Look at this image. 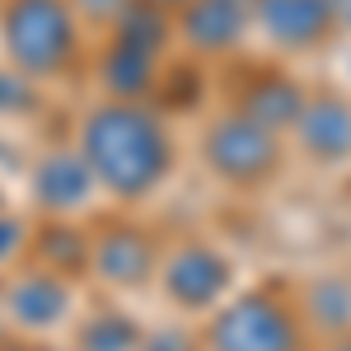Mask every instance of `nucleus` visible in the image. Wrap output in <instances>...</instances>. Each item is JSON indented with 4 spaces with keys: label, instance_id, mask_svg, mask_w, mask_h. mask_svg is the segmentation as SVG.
Here are the masks:
<instances>
[{
    "label": "nucleus",
    "instance_id": "9",
    "mask_svg": "<svg viewBox=\"0 0 351 351\" xmlns=\"http://www.w3.org/2000/svg\"><path fill=\"white\" fill-rule=\"evenodd\" d=\"M300 145L319 160H342L351 155V104L347 99H309L295 117Z\"/></svg>",
    "mask_w": 351,
    "mask_h": 351
},
{
    "label": "nucleus",
    "instance_id": "6",
    "mask_svg": "<svg viewBox=\"0 0 351 351\" xmlns=\"http://www.w3.org/2000/svg\"><path fill=\"white\" fill-rule=\"evenodd\" d=\"M155 263H160L155 239H150L145 230H136V225H108L99 239L89 243V271H94L99 281L117 286V291L141 286V281L155 271Z\"/></svg>",
    "mask_w": 351,
    "mask_h": 351
},
{
    "label": "nucleus",
    "instance_id": "12",
    "mask_svg": "<svg viewBox=\"0 0 351 351\" xmlns=\"http://www.w3.org/2000/svg\"><path fill=\"white\" fill-rule=\"evenodd\" d=\"M150 75H155V52H145V47H132V43H117L108 56H104V66H99V84L108 89L112 99H141L145 89H150Z\"/></svg>",
    "mask_w": 351,
    "mask_h": 351
},
{
    "label": "nucleus",
    "instance_id": "17",
    "mask_svg": "<svg viewBox=\"0 0 351 351\" xmlns=\"http://www.w3.org/2000/svg\"><path fill=\"white\" fill-rule=\"evenodd\" d=\"M122 24H117V43H132V47H145V52H160V43H164V19L150 10V5H127L122 14H117Z\"/></svg>",
    "mask_w": 351,
    "mask_h": 351
},
{
    "label": "nucleus",
    "instance_id": "21",
    "mask_svg": "<svg viewBox=\"0 0 351 351\" xmlns=\"http://www.w3.org/2000/svg\"><path fill=\"white\" fill-rule=\"evenodd\" d=\"M84 14H94V19H112V14H122L127 10V0H80Z\"/></svg>",
    "mask_w": 351,
    "mask_h": 351
},
{
    "label": "nucleus",
    "instance_id": "8",
    "mask_svg": "<svg viewBox=\"0 0 351 351\" xmlns=\"http://www.w3.org/2000/svg\"><path fill=\"white\" fill-rule=\"evenodd\" d=\"M94 183H99V178H94V169H89L84 155L56 150V155H47V160L33 169V202H38L43 211L61 216V211L84 206L89 192H94Z\"/></svg>",
    "mask_w": 351,
    "mask_h": 351
},
{
    "label": "nucleus",
    "instance_id": "24",
    "mask_svg": "<svg viewBox=\"0 0 351 351\" xmlns=\"http://www.w3.org/2000/svg\"><path fill=\"white\" fill-rule=\"evenodd\" d=\"M332 351H351V337H342V342H337V347H332Z\"/></svg>",
    "mask_w": 351,
    "mask_h": 351
},
{
    "label": "nucleus",
    "instance_id": "22",
    "mask_svg": "<svg viewBox=\"0 0 351 351\" xmlns=\"http://www.w3.org/2000/svg\"><path fill=\"white\" fill-rule=\"evenodd\" d=\"M328 10H332V24L351 28V0H328Z\"/></svg>",
    "mask_w": 351,
    "mask_h": 351
},
{
    "label": "nucleus",
    "instance_id": "5",
    "mask_svg": "<svg viewBox=\"0 0 351 351\" xmlns=\"http://www.w3.org/2000/svg\"><path fill=\"white\" fill-rule=\"evenodd\" d=\"M164 295L183 309H211L225 291H230V263L225 253L206 248V243H183L164 258L160 267Z\"/></svg>",
    "mask_w": 351,
    "mask_h": 351
},
{
    "label": "nucleus",
    "instance_id": "18",
    "mask_svg": "<svg viewBox=\"0 0 351 351\" xmlns=\"http://www.w3.org/2000/svg\"><path fill=\"white\" fill-rule=\"evenodd\" d=\"M24 248H28L24 220H14V216H5V211H0V267H10Z\"/></svg>",
    "mask_w": 351,
    "mask_h": 351
},
{
    "label": "nucleus",
    "instance_id": "1",
    "mask_svg": "<svg viewBox=\"0 0 351 351\" xmlns=\"http://www.w3.org/2000/svg\"><path fill=\"white\" fill-rule=\"evenodd\" d=\"M80 150L94 178L112 192V197H145V192L169 173V136L164 127L136 104H104L84 117Z\"/></svg>",
    "mask_w": 351,
    "mask_h": 351
},
{
    "label": "nucleus",
    "instance_id": "7",
    "mask_svg": "<svg viewBox=\"0 0 351 351\" xmlns=\"http://www.w3.org/2000/svg\"><path fill=\"white\" fill-rule=\"evenodd\" d=\"M5 314L10 324L24 328V332H52L56 324H66L71 314V286L61 271H24L5 286Z\"/></svg>",
    "mask_w": 351,
    "mask_h": 351
},
{
    "label": "nucleus",
    "instance_id": "19",
    "mask_svg": "<svg viewBox=\"0 0 351 351\" xmlns=\"http://www.w3.org/2000/svg\"><path fill=\"white\" fill-rule=\"evenodd\" d=\"M136 351H197V342H192L183 328H155V332L141 337Z\"/></svg>",
    "mask_w": 351,
    "mask_h": 351
},
{
    "label": "nucleus",
    "instance_id": "11",
    "mask_svg": "<svg viewBox=\"0 0 351 351\" xmlns=\"http://www.w3.org/2000/svg\"><path fill=\"white\" fill-rule=\"evenodd\" d=\"M243 14H248V10L230 5V0H188V10H183V33H188V43H197L202 52H225V47L239 43Z\"/></svg>",
    "mask_w": 351,
    "mask_h": 351
},
{
    "label": "nucleus",
    "instance_id": "10",
    "mask_svg": "<svg viewBox=\"0 0 351 351\" xmlns=\"http://www.w3.org/2000/svg\"><path fill=\"white\" fill-rule=\"evenodd\" d=\"M258 19L276 43L309 47L328 33L332 10H328V0H258Z\"/></svg>",
    "mask_w": 351,
    "mask_h": 351
},
{
    "label": "nucleus",
    "instance_id": "20",
    "mask_svg": "<svg viewBox=\"0 0 351 351\" xmlns=\"http://www.w3.org/2000/svg\"><path fill=\"white\" fill-rule=\"evenodd\" d=\"M24 108H33V89L19 75L0 71V112H24Z\"/></svg>",
    "mask_w": 351,
    "mask_h": 351
},
{
    "label": "nucleus",
    "instance_id": "4",
    "mask_svg": "<svg viewBox=\"0 0 351 351\" xmlns=\"http://www.w3.org/2000/svg\"><path fill=\"white\" fill-rule=\"evenodd\" d=\"M276 160H281V145H276L271 127H263L248 112L220 117L206 132V164L230 183H258L276 169Z\"/></svg>",
    "mask_w": 351,
    "mask_h": 351
},
{
    "label": "nucleus",
    "instance_id": "15",
    "mask_svg": "<svg viewBox=\"0 0 351 351\" xmlns=\"http://www.w3.org/2000/svg\"><path fill=\"white\" fill-rule=\"evenodd\" d=\"M304 314H309V324L324 328V332H347L351 328V286L342 276L314 281L309 300H304Z\"/></svg>",
    "mask_w": 351,
    "mask_h": 351
},
{
    "label": "nucleus",
    "instance_id": "23",
    "mask_svg": "<svg viewBox=\"0 0 351 351\" xmlns=\"http://www.w3.org/2000/svg\"><path fill=\"white\" fill-rule=\"evenodd\" d=\"M230 5H239V10H253V5H258V0H230Z\"/></svg>",
    "mask_w": 351,
    "mask_h": 351
},
{
    "label": "nucleus",
    "instance_id": "3",
    "mask_svg": "<svg viewBox=\"0 0 351 351\" xmlns=\"http://www.w3.org/2000/svg\"><path fill=\"white\" fill-rule=\"evenodd\" d=\"M206 347L211 351H300V324L271 291H253V295L230 300L216 314V324L206 328Z\"/></svg>",
    "mask_w": 351,
    "mask_h": 351
},
{
    "label": "nucleus",
    "instance_id": "13",
    "mask_svg": "<svg viewBox=\"0 0 351 351\" xmlns=\"http://www.w3.org/2000/svg\"><path fill=\"white\" fill-rule=\"evenodd\" d=\"M33 258L43 263L47 271H61V276H75V271L89 267V239H84L80 230H71V225H43L38 234H33Z\"/></svg>",
    "mask_w": 351,
    "mask_h": 351
},
{
    "label": "nucleus",
    "instance_id": "14",
    "mask_svg": "<svg viewBox=\"0 0 351 351\" xmlns=\"http://www.w3.org/2000/svg\"><path fill=\"white\" fill-rule=\"evenodd\" d=\"M300 108H304V99H300V89L291 80H263L248 89V117H258L263 127H286V122H295Z\"/></svg>",
    "mask_w": 351,
    "mask_h": 351
},
{
    "label": "nucleus",
    "instance_id": "16",
    "mask_svg": "<svg viewBox=\"0 0 351 351\" xmlns=\"http://www.w3.org/2000/svg\"><path fill=\"white\" fill-rule=\"evenodd\" d=\"M141 324L127 319V314H94L89 324H80V337H75V351H136L141 347Z\"/></svg>",
    "mask_w": 351,
    "mask_h": 351
},
{
    "label": "nucleus",
    "instance_id": "25",
    "mask_svg": "<svg viewBox=\"0 0 351 351\" xmlns=\"http://www.w3.org/2000/svg\"><path fill=\"white\" fill-rule=\"evenodd\" d=\"M169 5H178V0H169ZM183 5H188V0H183Z\"/></svg>",
    "mask_w": 351,
    "mask_h": 351
},
{
    "label": "nucleus",
    "instance_id": "2",
    "mask_svg": "<svg viewBox=\"0 0 351 351\" xmlns=\"http://www.w3.org/2000/svg\"><path fill=\"white\" fill-rule=\"evenodd\" d=\"M5 52L24 75H52L75 52V19L66 0H10Z\"/></svg>",
    "mask_w": 351,
    "mask_h": 351
}]
</instances>
